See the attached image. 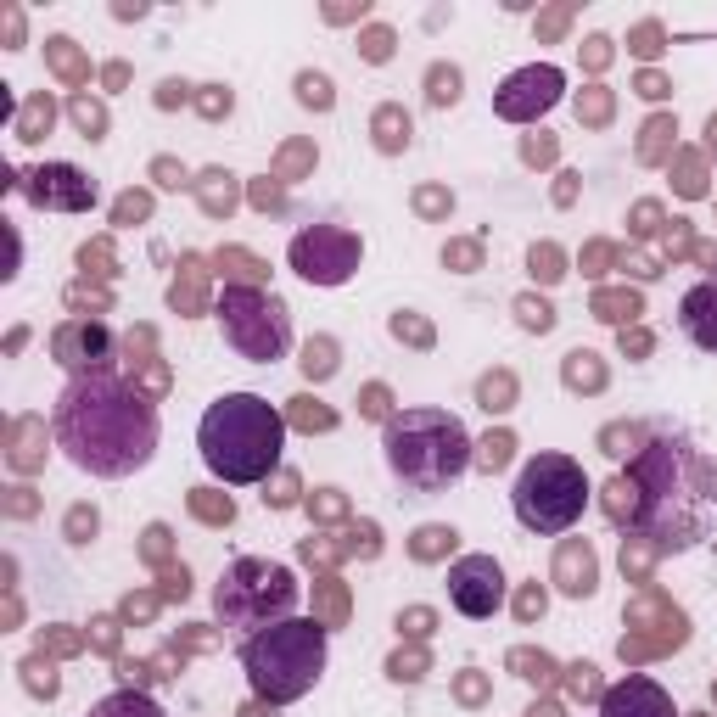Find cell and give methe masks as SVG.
Instances as JSON below:
<instances>
[{
  "label": "cell",
  "mask_w": 717,
  "mask_h": 717,
  "mask_svg": "<svg viewBox=\"0 0 717 717\" xmlns=\"http://www.w3.org/2000/svg\"><path fill=\"white\" fill-rule=\"evenodd\" d=\"M533 275H538V281H561V275H566L561 253H555V247H533Z\"/></svg>",
  "instance_id": "obj_35"
},
{
  "label": "cell",
  "mask_w": 717,
  "mask_h": 717,
  "mask_svg": "<svg viewBox=\"0 0 717 717\" xmlns=\"http://www.w3.org/2000/svg\"><path fill=\"white\" fill-rule=\"evenodd\" d=\"M292 421L303 426V432H331V426H337V415H331V409H325V404H314V398H297Z\"/></svg>",
  "instance_id": "obj_28"
},
{
  "label": "cell",
  "mask_w": 717,
  "mask_h": 717,
  "mask_svg": "<svg viewBox=\"0 0 717 717\" xmlns=\"http://www.w3.org/2000/svg\"><path fill=\"white\" fill-rule=\"evenodd\" d=\"M404 622H409V633H426L432 628V611H409V617H398V628H404Z\"/></svg>",
  "instance_id": "obj_51"
},
{
  "label": "cell",
  "mask_w": 717,
  "mask_h": 717,
  "mask_svg": "<svg viewBox=\"0 0 717 717\" xmlns=\"http://www.w3.org/2000/svg\"><path fill=\"white\" fill-rule=\"evenodd\" d=\"M516 521L538 538H561L583 510H589V477L572 454H533L510 488Z\"/></svg>",
  "instance_id": "obj_6"
},
{
  "label": "cell",
  "mask_w": 717,
  "mask_h": 717,
  "mask_svg": "<svg viewBox=\"0 0 717 717\" xmlns=\"http://www.w3.org/2000/svg\"><path fill=\"white\" fill-rule=\"evenodd\" d=\"M381 449H387V471H393L409 493H426V499H432V493H449L454 482L471 471V460H477L471 432H465L460 415H449V409H404V415H393Z\"/></svg>",
  "instance_id": "obj_3"
},
{
  "label": "cell",
  "mask_w": 717,
  "mask_h": 717,
  "mask_svg": "<svg viewBox=\"0 0 717 717\" xmlns=\"http://www.w3.org/2000/svg\"><path fill=\"white\" fill-rule=\"evenodd\" d=\"M577 118H589V124H605V118H611V96H605V90H589V96H577Z\"/></svg>",
  "instance_id": "obj_33"
},
{
  "label": "cell",
  "mask_w": 717,
  "mask_h": 717,
  "mask_svg": "<svg viewBox=\"0 0 717 717\" xmlns=\"http://www.w3.org/2000/svg\"><path fill=\"white\" fill-rule=\"evenodd\" d=\"M633 51H639V57H656V51H661V29H656V23H645V29L633 34Z\"/></svg>",
  "instance_id": "obj_40"
},
{
  "label": "cell",
  "mask_w": 717,
  "mask_h": 717,
  "mask_svg": "<svg viewBox=\"0 0 717 717\" xmlns=\"http://www.w3.org/2000/svg\"><path fill=\"white\" fill-rule=\"evenodd\" d=\"M157 180H163V185H180L185 169H174V163H157Z\"/></svg>",
  "instance_id": "obj_54"
},
{
  "label": "cell",
  "mask_w": 717,
  "mask_h": 717,
  "mask_svg": "<svg viewBox=\"0 0 717 717\" xmlns=\"http://www.w3.org/2000/svg\"><path fill=\"white\" fill-rule=\"evenodd\" d=\"M516 314H521V325H527V331H549V325H555V309H549V303H538V297H521Z\"/></svg>",
  "instance_id": "obj_31"
},
{
  "label": "cell",
  "mask_w": 717,
  "mask_h": 717,
  "mask_svg": "<svg viewBox=\"0 0 717 717\" xmlns=\"http://www.w3.org/2000/svg\"><path fill=\"white\" fill-rule=\"evenodd\" d=\"M639 96L661 101V96H667V79H661V73H639Z\"/></svg>",
  "instance_id": "obj_47"
},
{
  "label": "cell",
  "mask_w": 717,
  "mask_h": 717,
  "mask_svg": "<svg viewBox=\"0 0 717 717\" xmlns=\"http://www.w3.org/2000/svg\"><path fill=\"white\" fill-rule=\"evenodd\" d=\"M73 124L85 129V141H101V135H107V107L90 101V96H79L73 101Z\"/></svg>",
  "instance_id": "obj_26"
},
{
  "label": "cell",
  "mask_w": 717,
  "mask_h": 717,
  "mask_svg": "<svg viewBox=\"0 0 717 717\" xmlns=\"http://www.w3.org/2000/svg\"><path fill=\"white\" fill-rule=\"evenodd\" d=\"M68 533H73V544H90V538H96V510H73Z\"/></svg>",
  "instance_id": "obj_36"
},
{
  "label": "cell",
  "mask_w": 717,
  "mask_h": 717,
  "mask_svg": "<svg viewBox=\"0 0 717 717\" xmlns=\"http://www.w3.org/2000/svg\"><path fill=\"white\" fill-rule=\"evenodd\" d=\"M561 96H566V73L549 68V62H533V68H516L505 85L493 90V113L505 118V124H533Z\"/></svg>",
  "instance_id": "obj_9"
},
{
  "label": "cell",
  "mask_w": 717,
  "mask_h": 717,
  "mask_svg": "<svg viewBox=\"0 0 717 717\" xmlns=\"http://www.w3.org/2000/svg\"><path fill=\"white\" fill-rule=\"evenodd\" d=\"M191 510H197L202 521H230V516H236V505H230L225 493H208V488L191 493Z\"/></svg>",
  "instance_id": "obj_30"
},
{
  "label": "cell",
  "mask_w": 717,
  "mask_h": 717,
  "mask_svg": "<svg viewBox=\"0 0 717 717\" xmlns=\"http://www.w3.org/2000/svg\"><path fill=\"white\" fill-rule=\"evenodd\" d=\"M292 269L303 275L309 286H342L359 269V241L337 225H309L292 236Z\"/></svg>",
  "instance_id": "obj_8"
},
{
  "label": "cell",
  "mask_w": 717,
  "mask_h": 717,
  "mask_svg": "<svg viewBox=\"0 0 717 717\" xmlns=\"http://www.w3.org/2000/svg\"><path fill=\"white\" fill-rule=\"evenodd\" d=\"M454 538H460V533H454V527H421V533H415V544H409V549H415V561H437L443 549H454Z\"/></svg>",
  "instance_id": "obj_24"
},
{
  "label": "cell",
  "mask_w": 717,
  "mask_h": 717,
  "mask_svg": "<svg viewBox=\"0 0 717 717\" xmlns=\"http://www.w3.org/2000/svg\"><path fill=\"white\" fill-rule=\"evenodd\" d=\"M443 264H465V269H471V264H477V247H449V253H443Z\"/></svg>",
  "instance_id": "obj_50"
},
{
  "label": "cell",
  "mask_w": 717,
  "mask_h": 717,
  "mask_svg": "<svg viewBox=\"0 0 717 717\" xmlns=\"http://www.w3.org/2000/svg\"><path fill=\"white\" fill-rule=\"evenodd\" d=\"M297 101H303V107H320V113H331V79H325V73H297Z\"/></svg>",
  "instance_id": "obj_25"
},
{
  "label": "cell",
  "mask_w": 717,
  "mask_h": 717,
  "mask_svg": "<svg viewBox=\"0 0 717 717\" xmlns=\"http://www.w3.org/2000/svg\"><path fill=\"white\" fill-rule=\"evenodd\" d=\"M17 191L34 202V208H57V213H85L96 202V180L73 163H40L34 174L17 180Z\"/></svg>",
  "instance_id": "obj_11"
},
{
  "label": "cell",
  "mask_w": 717,
  "mask_h": 717,
  "mask_svg": "<svg viewBox=\"0 0 717 717\" xmlns=\"http://www.w3.org/2000/svg\"><path fill=\"white\" fill-rule=\"evenodd\" d=\"M437 208H449V197L443 191H421V213H437Z\"/></svg>",
  "instance_id": "obj_53"
},
{
  "label": "cell",
  "mask_w": 717,
  "mask_h": 717,
  "mask_svg": "<svg viewBox=\"0 0 717 717\" xmlns=\"http://www.w3.org/2000/svg\"><path fill=\"white\" fill-rule=\"evenodd\" d=\"M516 611H521V622L544 617V589H527V594H521V605H516Z\"/></svg>",
  "instance_id": "obj_44"
},
{
  "label": "cell",
  "mask_w": 717,
  "mask_h": 717,
  "mask_svg": "<svg viewBox=\"0 0 717 717\" xmlns=\"http://www.w3.org/2000/svg\"><path fill=\"white\" fill-rule=\"evenodd\" d=\"M376 146L381 152H404L409 146V113L404 107H381L376 113Z\"/></svg>",
  "instance_id": "obj_17"
},
{
  "label": "cell",
  "mask_w": 717,
  "mask_h": 717,
  "mask_svg": "<svg viewBox=\"0 0 717 717\" xmlns=\"http://www.w3.org/2000/svg\"><path fill=\"white\" fill-rule=\"evenodd\" d=\"M555 572H561V589L572 594V600H589L594 583H600V566H594V549L589 544H566L561 561H555Z\"/></svg>",
  "instance_id": "obj_15"
},
{
  "label": "cell",
  "mask_w": 717,
  "mask_h": 717,
  "mask_svg": "<svg viewBox=\"0 0 717 717\" xmlns=\"http://www.w3.org/2000/svg\"><path fill=\"white\" fill-rule=\"evenodd\" d=\"M572 689H577V695H605V689H600V678H594V667H572Z\"/></svg>",
  "instance_id": "obj_45"
},
{
  "label": "cell",
  "mask_w": 717,
  "mask_h": 717,
  "mask_svg": "<svg viewBox=\"0 0 717 717\" xmlns=\"http://www.w3.org/2000/svg\"><path fill=\"white\" fill-rule=\"evenodd\" d=\"M622 348H633V353H645V348H650V337H645V331H633V337H628V331H622Z\"/></svg>",
  "instance_id": "obj_55"
},
{
  "label": "cell",
  "mask_w": 717,
  "mask_h": 717,
  "mask_svg": "<svg viewBox=\"0 0 717 717\" xmlns=\"http://www.w3.org/2000/svg\"><path fill=\"white\" fill-rule=\"evenodd\" d=\"M219 331L225 342L247 359V365H275L292 348V309H286L275 292H258V286H225L219 297Z\"/></svg>",
  "instance_id": "obj_7"
},
{
  "label": "cell",
  "mask_w": 717,
  "mask_h": 717,
  "mask_svg": "<svg viewBox=\"0 0 717 717\" xmlns=\"http://www.w3.org/2000/svg\"><path fill=\"white\" fill-rule=\"evenodd\" d=\"M225 113H230V90L208 85V96H202V118H225Z\"/></svg>",
  "instance_id": "obj_39"
},
{
  "label": "cell",
  "mask_w": 717,
  "mask_h": 717,
  "mask_svg": "<svg viewBox=\"0 0 717 717\" xmlns=\"http://www.w3.org/2000/svg\"><path fill=\"white\" fill-rule=\"evenodd\" d=\"M566 387H605V370L594 365V353H589V348L566 353Z\"/></svg>",
  "instance_id": "obj_22"
},
{
  "label": "cell",
  "mask_w": 717,
  "mask_h": 717,
  "mask_svg": "<svg viewBox=\"0 0 717 717\" xmlns=\"http://www.w3.org/2000/svg\"><path fill=\"white\" fill-rule=\"evenodd\" d=\"M174 101H185V85H180V79H169V85L157 90V107H174Z\"/></svg>",
  "instance_id": "obj_49"
},
{
  "label": "cell",
  "mask_w": 717,
  "mask_h": 717,
  "mask_svg": "<svg viewBox=\"0 0 717 717\" xmlns=\"http://www.w3.org/2000/svg\"><path fill=\"white\" fill-rule=\"evenodd\" d=\"M303 163H314V152H309V146H292V152L281 157V174H297Z\"/></svg>",
  "instance_id": "obj_48"
},
{
  "label": "cell",
  "mask_w": 717,
  "mask_h": 717,
  "mask_svg": "<svg viewBox=\"0 0 717 717\" xmlns=\"http://www.w3.org/2000/svg\"><path fill=\"white\" fill-rule=\"evenodd\" d=\"M146 213H152V202L146 197H124L118 202V213H113V225H135V219H146Z\"/></svg>",
  "instance_id": "obj_37"
},
{
  "label": "cell",
  "mask_w": 717,
  "mask_h": 717,
  "mask_svg": "<svg viewBox=\"0 0 717 717\" xmlns=\"http://www.w3.org/2000/svg\"><path fill=\"white\" fill-rule=\"evenodd\" d=\"M57 359L73 370V376H85V370H107V353H113V337L101 331V325H85V320H73L57 331Z\"/></svg>",
  "instance_id": "obj_13"
},
{
  "label": "cell",
  "mask_w": 717,
  "mask_h": 717,
  "mask_svg": "<svg viewBox=\"0 0 717 717\" xmlns=\"http://www.w3.org/2000/svg\"><path fill=\"white\" fill-rule=\"evenodd\" d=\"M426 101H432V107H454V101H460V68H443V62H437V68L426 73Z\"/></svg>",
  "instance_id": "obj_19"
},
{
  "label": "cell",
  "mask_w": 717,
  "mask_h": 717,
  "mask_svg": "<svg viewBox=\"0 0 717 717\" xmlns=\"http://www.w3.org/2000/svg\"><path fill=\"white\" fill-rule=\"evenodd\" d=\"M90 717H169V712H163L146 689H113V695H101V701L90 706Z\"/></svg>",
  "instance_id": "obj_16"
},
{
  "label": "cell",
  "mask_w": 717,
  "mask_h": 717,
  "mask_svg": "<svg viewBox=\"0 0 717 717\" xmlns=\"http://www.w3.org/2000/svg\"><path fill=\"white\" fill-rule=\"evenodd\" d=\"M449 600H454V611L471 622L493 617V611L505 605V572H499V561H493V555H460V561L449 566Z\"/></svg>",
  "instance_id": "obj_10"
},
{
  "label": "cell",
  "mask_w": 717,
  "mask_h": 717,
  "mask_svg": "<svg viewBox=\"0 0 717 717\" xmlns=\"http://www.w3.org/2000/svg\"><path fill=\"white\" fill-rule=\"evenodd\" d=\"M589 68H605V57H611V40H605V34H589Z\"/></svg>",
  "instance_id": "obj_46"
},
{
  "label": "cell",
  "mask_w": 717,
  "mask_h": 717,
  "mask_svg": "<svg viewBox=\"0 0 717 717\" xmlns=\"http://www.w3.org/2000/svg\"><path fill=\"white\" fill-rule=\"evenodd\" d=\"M678 331L701 353H717V281H695L678 297Z\"/></svg>",
  "instance_id": "obj_14"
},
{
  "label": "cell",
  "mask_w": 717,
  "mask_h": 717,
  "mask_svg": "<svg viewBox=\"0 0 717 717\" xmlns=\"http://www.w3.org/2000/svg\"><path fill=\"white\" fill-rule=\"evenodd\" d=\"M331 370H337V342H331V337H314L309 348H303V376L325 381Z\"/></svg>",
  "instance_id": "obj_23"
},
{
  "label": "cell",
  "mask_w": 717,
  "mask_h": 717,
  "mask_svg": "<svg viewBox=\"0 0 717 717\" xmlns=\"http://www.w3.org/2000/svg\"><path fill=\"white\" fill-rule=\"evenodd\" d=\"M51 118H57V107H51V96H34L23 113H17V141H40L45 129H51Z\"/></svg>",
  "instance_id": "obj_18"
},
{
  "label": "cell",
  "mask_w": 717,
  "mask_h": 717,
  "mask_svg": "<svg viewBox=\"0 0 717 717\" xmlns=\"http://www.w3.org/2000/svg\"><path fill=\"white\" fill-rule=\"evenodd\" d=\"M393 337H409V342H421V348H426V342H432V331H426L421 320H409V314H393Z\"/></svg>",
  "instance_id": "obj_38"
},
{
  "label": "cell",
  "mask_w": 717,
  "mask_h": 717,
  "mask_svg": "<svg viewBox=\"0 0 717 717\" xmlns=\"http://www.w3.org/2000/svg\"><path fill=\"white\" fill-rule=\"evenodd\" d=\"M45 57L57 62V73H62V79H85V62H79L73 40H45Z\"/></svg>",
  "instance_id": "obj_29"
},
{
  "label": "cell",
  "mask_w": 717,
  "mask_h": 717,
  "mask_svg": "<svg viewBox=\"0 0 717 717\" xmlns=\"http://www.w3.org/2000/svg\"><path fill=\"white\" fill-rule=\"evenodd\" d=\"M510 449H516V443H510V432H488V437L477 443V460H471V465H482V471L493 477V471H505V465H510Z\"/></svg>",
  "instance_id": "obj_21"
},
{
  "label": "cell",
  "mask_w": 717,
  "mask_h": 717,
  "mask_svg": "<svg viewBox=\"0 0 717 717\" xmlns=\"http://www.w3.org/2000/svg\"><path fill=\"white\" fill-rule=\"evenodd\" d=\"M241 673L258 701L292 706L303 701L325 673V622L320 617H286L275 628L253 633L241 645Z\"/></svg>",
  "instance_id": "obj_4"
},
{
  "label": "cell",
  "mask_w": 717,
  "mask_h": 717,
  "mask_svg": "<svg viewBox=\"0 0 717 717\" xmlns=\"http://www.w3.org/2000/svg\"><path fill=\"white\" fill-rule=\"evenodd\" d=\"M594 309H600V320H611V325L628 331V320H639V297L633 292H600L594 297Z\"/></svg>",
  "instance_id": "obj_20"
},
{
  "label": "cell",
  "mask_w": 717,
  "mask_h": 717,
  "mask_svg": "<svg viewBox=\"0 0 717 717\" xmlns=\"http://www.w3.org/2000/svg\"><path fill=\"white\" fill-rule=\"evenodd\" d=\"M6 40H12V51H17V40H23V17H17L12 6H6Z\"/></svg>",
  "instance_id": "obj_52"
},
{
  "label": "cell",
  "mask_w": 717,
  "mask_h": 717,
  "mask_svg": "<svg viewBox=\"0 0 717 717\" xmlns=\"http://www.w3.org/2000/svg\"><path fill=\"white\" fill-rule=\"evenodd\" d=\"M292 499H297V477L281 471V477H275V493H264V505H292Z\"/></svg>",
  "instance_id": "obj_43"
},
{
  "label": "cell",
  "mask_w": 717,
  "mask_h": 717,
  "mask_svg": "<svg viewBox=\"0 0 717 717\" xmlns=\"http://www.w3.org/2000/svg\"><path fill=\"white\" fill-rule=\"evenodd\" d=\"M297 577L292 566L281 561H264V555H241V561L225 566V577H219V589H213V611H219V622L225 628H241L247 639L264 628H275V622H286L297 611Z\"/></svg>",
  "instance_id": "obj_5"
},
{
  "label": "cell",
  "mask_w": 717,
  "mask_h": 717,
  "mask_svg": "<svg viewBox=\"0 0 717 717\" xmlns=\"http://www.w3.org/2000/svg\"><path fill=\"white\" fill-rule=\"evenodd\" d=\"M359 51H365V62H387L393 57V29H370L365 40H359Z\"/></svg>",
  "instance_id": "obj_34"
},
{
  "label": "cell",
  "mask_w": 717,
  "mask_h": 717,
  "mask_svg": "<svg viewBox=\"0 0 717 717\" xmlns=\"http://www.w3.org/2000/svg\"><path fill=\"white\" fill-rule=\"evenodd\" d=\"M29 689H34V695H57V678H51V667L29 661Z\"/></svg>",
  "instance_id": "obj_42"
},
{
  "label": "cell",
  "mask_w": 717,
  "mask_h": 717,
  "mask_svg": "<svg viewBox=\"0 0 717 717\" xmlns=\"http://www.w3.org/2000/svg\"><path fill=\"white\" fill-rule=\"evenodd\" d=\"M600 717H678L673 695L645 673H628L622 684H611L600 695Z\"/></svg>",
  "instance_id": "obj_12"
},
{
  "label": "cell",
  "mask_w": 717,
  "mask_h": 717,
  "mask_svg": "<svg viewBox=\"0 0 717 717\" xmlns=\"http://www.w3.org/2000/svg\"><path fill=\"white\" fill-rule=\"evenodd\" d=\"M370 415V421H393V415H387V387H370L365 393V404H359Z\"/></svg>",
  "instance_id": "obj_41"
},
{
  "label": "cell",
  "mask_w": 717,
  "mask_h": 717,
  "mask_svg": "<svg viewBox=\"0 0 717 717\" xmlns=\"http://www.w3.org/2000/svg\"><path fill=\"white\" fill-rule=\"evenodd\" d=\"M477 398H482V409H510V398H516V381L499 370V376H482V387H477Z\"/></svg>",
  "instance_id": "obj_27"
},
{
  "label": "cell",
  "mask_w": 717,
  "mask_h": 717,
  "mask_svg": "<svg viewBox=\"0 0 717 717\" xmlns=\"http://www.w3.org/2000/svg\"><path fill=\"white\" fill-rule=\"evenodd\" d=\"M667 135H678V129H673V118H650V129H645V146H639V157H645V163H656V157H661V141H667Z\"/></svg>",
  "instance_id": "obj_32"
},
{
  "label": "cell",
  "mask_w": 717,
  "mask_h": 717,
  "mask_svg": "<svg viewBox=\"0 0 717 717\" xmlns=\"http://www.w3.org/2000/svg\"><path fill=\"white\" fill-rule=\"evenodd\" d=\"M51 432L79 471L118 482L152 465L163 426H157V404L141 387H129L113 370H85L62 387L51 409Z\"/></svg>",
  "instance_id": "obj_1"
},
{
  "label": "cell",
  "mask_w": 717,
  "mask_h": 717,
  "mask_svg": "<svg viewBox=\"0 0 717 717\" xmlns=\"http://www.w3.org/2000/svg\"><path fill=\"white\" fill-rule=\"evenodd\" d=\"M197 449H202V465L219 482L253 488V482H269L281 471L286 421L264 393H225V398H213L208 415H202Z\"/></svg>",
  "instance_id": "obj_2"
}]
</instances>
